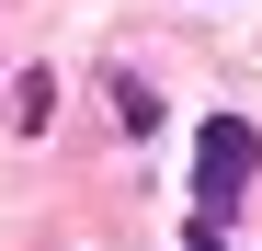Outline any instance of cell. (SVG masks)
I'll return each mask as SVG.
<instances>
[{
	"instance_id": "cell-2",
	"label": "cell",
	"mask_w": 262,
	"mask_h": 251,
	"mask_svg": "<svg viewBox=\"0 0 262 251\" xmlns=\"http://www.w3.org/2000/svg\"><path fill=\"white\" fill-rule=\"evenodd\" d=\"M114 114H125V126L148 137V126H160V92H148V80H114Z\"/></svg>"
},
{
	"instance_id": "cell-1",
	"label": "cell",
	"mask_w": 262,
	"mask_h": 251,
	"mask_svg": "<svg viewBox=\"0 0 262 251\" xmlns=\"http://www.w3.org/2000/svg\"><path fill=\"white\" fill-rule=\"evenodd\" d=\"M251 172H262V126L251 114H205L194 126V228H228L239 217V194H251Z\"/></svg>"
},
{
	"instance_id": "cell-3",
	"label": "cell",
	"mask_w": 262,
	"mask_h": 251,
	"mask_svg": "<svg viewBox=\"0 0 262 251\" xmlns=\"http://www.w3.org/2000/svg\"><path fill=\"white\" fill-rule=\"evenodd\" d=\"M183 251H228V240H216V228H194V240H183Z\"/></svg>"
}]
</instances>
